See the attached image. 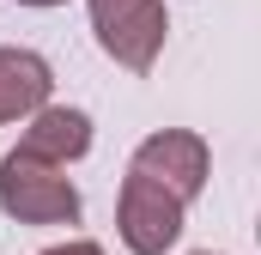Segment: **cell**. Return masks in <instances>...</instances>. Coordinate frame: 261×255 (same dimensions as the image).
Masks as SVG:
<instances>
[{
  "label": "cell",
  "mask_w": 261,
  "mask_h": 255,
  "mask_svg": "<svg viewBox=\"0 0 261 255\" xmlns=\"http://www.w3.org/2000/svg\"><path fill=\"white\" fill-rule=\"evenodd\" d=\"M0 207L18 225H73L79 189L61 176V164H43L31 152H6L0 158Z\"/></svg>",
  "instance_id": "cell-1"
},
{
  "label": "cell",
  "mask_w": 261,
  "mask_h": 255,
  "mask_svg": "<svg viewBox=\"0 0 261 255\" xmlns=\"http://www.w3.org/2000/svg\"><path fill=\"white\" fill-rule=\"evenodd\" d=\"M85 6H91V31L110 61H122L128 73H146L158 61L164 31H170L164 0H85Z\"/></svg>",
  "instance_id": "cell-2"
},
{
  "label": "cell",
  "mask_w": 261,
  "mask_h": 255,
  "mask_svg": "<svg viewBox=\"0 0 261 255\" xmlns=\"http://www.w3.org/2000/svg\"><path fill=\"white\" fill-rule=\"evenodd\" d=\"M182 207L164 183H152L146 170H128L122 183V207H116V225H122V243L134 255H164L176 237H182Z\"/></svg>",
  "instance_id": "cell-3"
},
{
  "label": "cell",
  "mask_w": 261,
  "mask_h": 255,
  "mask_svg": "<svg viewBox=\"0 0 261 255\" xmlns=\"http://www.w3.org/2000/svg\"><path fill=\"white\" fill-rule=\"evenodd\" d=\"M134 170H146L152 183H164L176 200H195V194L206 189V170H213V158H206V140H200V134L164 128V134H152V140H140V152H134Z\"/></svg>",
  "instance_id": "cell-4"
},
{
  "label": "cell",
  "mask_w": 261,
  "mask_h": 255,
  "mask_svg": "<svg viewBox=\"0 0 261 255\" xmlns=\"http://www.w3.org/2000/svg\"><path fill=\"white\" fill-rule=\"evenodd\" d=\"M18 152H31L43 164H73V158L91 152V116L85 110H49V104H37Z\"/></svg>",
  "instance_id": "cell-5"
},
{
  "label": "cell",
  "mask_w": 261,
  "mask_h": 255,
  "mask_svg": "<svg viewBox=\"0 0 261 255\" xmlns=\"http://www.w3.org/2000/svg\"><path fill=\"white\" fill-rule=\"evenodd\" d=\"M49 85H55V73L43 55H31V49H0V122H18V116H31L37 104H49Z\"/></svg>",
  "instance_id": "cell-6"
},
{
  "label": "cell",
  "mask_w": 261,
  "mask_h": 255,
  "mask_svg": "<svg viewBox=\"0 0 261 255\" xmlns=\"http://www.w3.org/2000/svg\"><path fill=\"white\" fill-rule=\"evenodd\" d=\"M43 255H103L97 243H61V249H43Z\"/></svg>",
  "instance_id": "cell-7"
},
{
  "label": "cell",
  "mask_w": 261,
  "mask_h": 255,
  "mask_svg": "<svg viewBox=\"0 0 261 255\" xmlns=\"http://www.w3.org/2000/svg\"><path fill=\"white\" fill-rule=\"evenodd\" d=\"M18 6H61V0H18Z\"/></svg>",
  "instance_id": "cell-8"
},
{
  "label": "cell",
  "mask_w": 261,
  "mask_h": 255,
  "mask_svg": "<svg viewBox=\"0 0 261 255\" xmlns=\"http://www.w3.org/2000/svg\"><path fill=\"white\" fill-rule=\"evenodd\" d=\"M200 255H213V249H200Z\"/></svg>",
  "instance_id": "cell-9"
}]
</instances>
